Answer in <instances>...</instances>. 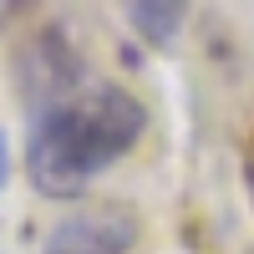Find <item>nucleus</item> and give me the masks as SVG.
<instances>
[{
	"label": "nucleus",
	"mask_w": 254,
	"mask_h": 254,
	"mask_svg": "<svg viewBox=\"0 0 254 254\" xmlns=\"http://www.w3.org/2000/svg\"><path fill=\"white\" fill-rule=\"evenodd\" d=\"M147 132V107L117 87L97 81L66 102L36 112L26 142V178L41 198H81L87 183L122 163Z\"/></svg>",
	"instance_id": "f257e3e1"
},
{
	"label": "nucleus",
	"mask_w": 254,
	"mask_h": 254,
	"mask_svg": "<svg viewBox=\"0 0 254 254\" xmlns=\"http://www.w3.org/2000/svg\"><path fill=\"white\" fill-rule=\"evenodd\" d=\"M15 81H20V97L31 102L36 112L66 102L71 92H81V56L66 41L61 26L36 31L26 46L15 51Z\"/></svg>",
	"instance_id": "f03ea898"
},
{
	"label": "nucleus",
	"mask_w": 254,
	"mask_h": 254,
	"mask_svg": "<svg viewBox=\"0 0 254 254\" xmlns=\"http://www.w3.org/2000/svg\"><path fill=\"white\" fill-rule=\"evenodd\" d=\"M132 249H137V214L112 203L61 219L41 244V254H132Z\"/></svg>",
	"instance_id": "7ed1b4c3"
},
{
	"label": "nucleus",
	"mask_w": 254,
	"mask_h": 254,
	"mask_svg": "<svg viewBox=\"0 0 254 254\" xmlns=\"http://www.w3.org/2000/svg\"><path fill=\"white\" fill-rule=\"evenodd\" d=\"M122 10H127V26H132L147 46H173L183 36L188 0H122Z\"/></svg>",
	"instance_id": "20e7f679"
},
{
	"label": "nucleus",
	"mask_w": 254,
	"mask_h": 254,
	"mask_svg": "<svg viewBox=\"0 0 254 254\" xmlns=\"http://www.w3.org/2000/svg\"><path fill=\"white\" fill-rule=\"evenodd\" d=\"M239 173H244V193H249V203H254V132H249L244 147H239Z\"/></svg>",
	"instance_id": "39448f33"
},
{
	"label": "nucleus",
	"mask_w": 254,
	"mask_h": 254,
	"mask_svg": "<svg viewBox=\"0 0 254 254\" xmlns=\"http://www.w3.org/2000/svg\"><path fill=\"white\" fill-rule=\"evenodd\" d=\"M5 173H10V137H5V127H0V188H5Z\"/></svg>",
	"instance_id": "423d86ee"
},
{
	"label": "nucleus",
	"mask_w": 254,
	"mask_h": 254,
	"mask_svg": "<svg viewBox=\"0 0 254 254\" xmlns=\"http://www.w3.org/2000/svg\"><path fill=\"white\" fill-rule=\"evenodd\" d=\"M5 5H26V0H5Z\"/></svg>",
	"instance_id": "0eeeda50"
}]
</instances>
